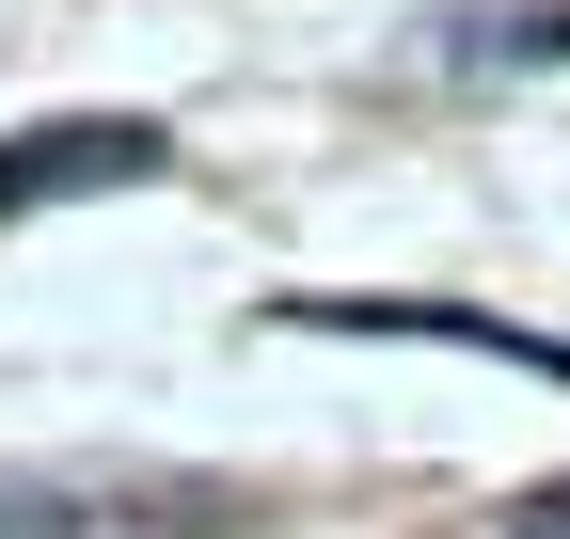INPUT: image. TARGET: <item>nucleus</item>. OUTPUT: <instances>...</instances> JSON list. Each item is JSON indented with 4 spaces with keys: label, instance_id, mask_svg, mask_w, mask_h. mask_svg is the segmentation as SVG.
<instances>
[{
    "label": "nucleus",
    "instance_id": "f257e3e1",
    "mask_svg": "<svg viewBox=\"0 0 570 539\" xmlns=\"http://www.w3.org/2000/svg\"><path fill=\"white\" fill-rule=\"evenodd\" d=\"M175 144L142 111H80V127H17L0 144V223H32V207H63V190H127V175H159Z\"/></svg>",
    "mask_w": 570,
    "mask_h": 539
},
{
    "label": "nucleus",
    "instance_id": "f03ea898",
    "mask_svg": "<svg viewBox=\"0 0 570 539\" xmlns=\"http://www.w3.org/2000/svg\"><path fill=\"white\" fill-rule=\"evenodd\" d=\"M460 48H475V63H570V0H539V17H475Z\"/></svg>",
    "mask_w": 570,
    "mask_h": 539
}]
</instances>
